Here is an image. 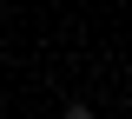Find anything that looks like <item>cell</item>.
<instances>
[{"label":"cell","instance_id":"obj_1","mask_svg":"<svg viewBox=\"0 0 132 119\" xmlns=\"http://www.w3.org/2000/svg\"><path fill=\"white\" fill-rule=\"evenodd\" d=\"M66 119H93V106H79V99H73V106H66Z\"/></svg>","mask_w":132,"mask_h":119}]
</instances>
